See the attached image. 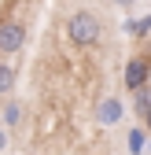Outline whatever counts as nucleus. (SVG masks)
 I'll return each mask as SVG.
<instances>
[{
    "label": "nucleus",
    "mask_w": 151,
    "mask_h": 155,
    "mask_svg": "<svg viewBox=\"0 0 151 155\" xmlns=\"http://www.w3.org/2000/svg\"><path fill=\"white\" fill-rule=\"evenodd\" d=\"M96 118H100L103 126H114V122L122 118V100H118V96H107V100H100Z\"/></svg>",
    "instance_id": "20e7f679"
},
{
    "label": "nucleus",
    "mask_w": 151,
    "mask_h": 155,
    "mask_svg": "<svg viewBox=\"0 0 151 155\" xmlns=\"http://www.w3.org/2000/svg\"><path fill=\"white\" fill-rule=\"evenodd\" d=\"M144 122H147V129H151V111H147V114H144Z\"/></svg>",
    "instance_id": "9b49d317"
},
{
    "label": "nucleus",
    "mask_w": 151,
    "mask_h": 155,
    "mask_svg": "<svg viewBox=\"0 0 151 155\" xmlns=\"http://www.w3.org/2000/svg\"><path fill=\"white\" fill-rule=\"evenodd\" d=\"M18 118H22V107H18V104H8V107H4V122H8V126H15Z\"/></svg>",
    "instance_id": "6e6552de"
},
{
    "label": "nucleus",
    "mask_w": 151,
    "mask_h": 155,
    "mask_svg": "<svg viewBox=\"0 0 151 155\" xmlns=\"http://www.w3.org/2000/svg\"><path fill=\"white\" fill-rule=\"evenodd\" d=\"M66 37H70V45H78V48H92L100 41V18L92 11H74L66 18Z\"/></svg>",
    "instance_id": "f257e3e1"
},
{
    "label": "nucleus",
    "mask_w": 151,
    "mask_h": 155,
    "mask_svg": "<svg viewBox=\"0 0 151 155\" xmlns=\"http://www.w3.org/2000/svg\"><path fill=\"white\" fill-rule=\"evenodd\" d=\"M133 96H137V104H133V107H137V114H147V111H151V89L144 85V89H137Z\"/></svg>",
    "instance_id": "0eeeda50"
},
{
    "label": "nucleus",
    "mask_w": 151,
    "mask_h": 155,
    "mask_svg": "<svg viewBox=\"0 0 151 155\" xmlns=\"http://www.w3.org/2000/svg\"><path fill=\"white\" fill-rule=\"evenodd\" d=\"M125 30L133 33V37H147V33H151V15H144V18H129Z\"/></svg>",
    "instance_id": "423d86ee"
},
{
    "label": "nucleus",
    "mask_w": 151,
    "mask_h": 155,
    "mask_svg": "<svg viewBox=\"0 0 151 155\" xmlns=\"http://www.w3.org/2000/svg\"><path fill=\"white\" fill-rule=\"evenodd\" d=\"M22 45H26V26L15 22V18H4V22H0V55L22 52Z\"/></svg>",
    "instance_id": "f03ea898"
},
{
    "label": "nucleus",
    "mask_w": 151,
    "mask_h": 155,
    "mask_svg": "<svg viewBox=\"0 0 151 155\" xmlns=\"http://www.w3.org/2000/svg\"><path fill=\"white\" fill-rule=\"evenodd\" d=\"M111 4H114V8H133L137 0H111Z\"/></svg>",
    "instance_id": "9d476101"
},
{
    "label": "nucleus",
    "mask_w": 151,
    "mask_h": 155,
    "mask_svg": "<svg viewBox=\"0 0 151 155\" xmlns=\"http://www.w3.org/2000/svg\"><path fill=\"white\" fill-rule=\"evenodd\" d=\"M151 81V59H144V55H133V59L125 63V89L137 92Z\"/></svg>",
    "instance_id": "7ed1b4c3"
},
{
    "label": "nucleus",
    "mask_w": 151,
    "mask_h": 155,
    "mask_svg": "<svg viewBox=\"0 0 151 155\" xmlns=\"http://www.w3.org/2000/svg\"><path fill=\"white\" fill-rule=\"evenodd\" d=\"M15 67H8V63H0V96H8L11 89H15Z\"/></svg>",
    "instance_id": "39448f33"
},
{
    "label": "nucleus",
    "mask_w": 151,
    "mask_h": 155,
    "mask_svg": "<svg viewBox=\"0 0 151 155\" xmlns=\"http://www.w3.org/2000/svg\"><path fill=\"white\" fill-rule=\"evenodd\" d=\"M144 148V129H133L129 133V151H140Z\"/></svg>",
    "instance_id": "1a4fd4ad"
}]
</instances>
